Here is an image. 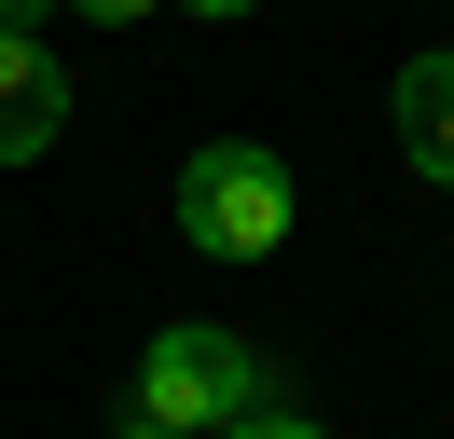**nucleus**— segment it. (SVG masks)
Wrapping results in <instances>:
<instances>
[{
  "mask_svg": "<svg viewBox=\"0 0 454 439\" xmlns=\"http://www.w3.org/2000/svg\"><path fill=\"white\" fill-rule=\"evenodd\" d=\"M179 234H193L207 261H262V247L289 234V165L248 151V137L193 151V165H179Z\"/></svg>",
  "mask_w": 454,
  "mask_h": 439,
  "instance_id": "nucleus-1",
  "label": "nucleus"
},
{
  "mask_svg": "<svg viewBox=\"0 0 454 439\" xmlns=\"http://www.w3.org/2000/svg\"><path fill=\"white\" fill-rule=\"evenodd\" d=\"M138 412L152 426H179V439H221L234 412H262V357L234 343V329H166V343L138 357Z\"/></svg>",
  "mask_w": 454,
  "mask_h": 439,
  "instance_id": "nucleus-2",
  "label": "nucleus"
},
{
  "mask_svg": "<svg viewBox=\"0 0 454 439\" xmlns=\"http://www.w3.org/2000/svg\"><path fill=\"white\" fill-rule=\"evenodd\" d=\"M83 14H97V27H124V14H166V0H83Z\"/></svg>",
  "mask_w": 454,
  "mask_h": 439,
  "instance_id": "nucleus-7",
  "label": "nucleus"
},
{
  "mask_svg": "<svg viewBox=\"0 0 454 439\" xmlns=\"http://www.w3.org/2000/svg\"><path fill=\"white\" fill-rule=\"evenodd\" d=\"M193 14H248V0H193Z\"/></svg>",
  "mask_w": 454,
  "mask_h": 439,
  "instance_id": "nucleus-9",
  "label": "nucleus"
},
{
  "mask_svg": "<svg viewBox=\"0 0 454 439\" xmlns=\"http://www.w3.org/2000/svg\"><path fill=\"white\" fill-rule=\"evenodd\" d=\"M399 151H413V179H454V55L399 69Z\"/></svg>",
  "mask_w": 454,
  "mask_h": 439,
  "instance_id": "nucleus-4",
  "label": "nucleus"
},
{
  "mask_svg": "<svg viewBox=\"0 0 454 439\" xmlns=\"http://www.w3.org/2000/svg\"><path fill=\"white\" fill-rule=\"evenodd\" d=\"M56 124H69V82H56V55H42L28 27H0V165L56 151Z\"/></svg>",
  "mask_w": 454,
  "mask_h": 439,
  "instance_id": "nucleus-3",
  "label": "nucleus"
},
{
  "mask_svg": "<svg viewBox=\"0 0 454 439\" xmlns=\"http://www.w3.org/2000/svg\"><path fill=\"white\" fill-rule=\"evenodd\" d=\"M221 439H317V426H303V412H276V398H262V412H234Z\"/></svg>",
  "mask_w": 454,
  "mask_h": 439,
  "instance_id": "nucleus-5",
  "label": "nucleus"
},
{
  "mask_svg": "<svg viewBox=\"0 0 454 439\" xmlns=\"http://www.w3.org/2000/svg\"><path fill=\"white\" fill-rule=\"evenodd\" d=\"M111 439H179V426H152V412H124V426H111Z\"/></svg>",
  "mask_w": 454,
  "mask_h": 439,
  "instance_id": "nucleus-8",
  "label": "nucleus"
},
{
  "mask_svg": "<svg viewBox=\"0 0 454 439\" xmlns=\"http://www.w3.org/2000/svg\"><path fill=\"white\" fill-rule=\"evenodd\" d=\"M42 14H56V0H0V27H28V42H42Z\"/></svg>",
  "mask_w": 454,
  "mask_h": 439,
  "instance_id": "nucleus-6",
  "label": "nucleus"
}]
</instances>
